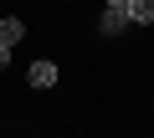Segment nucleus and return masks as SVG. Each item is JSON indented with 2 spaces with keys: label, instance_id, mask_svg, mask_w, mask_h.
Instances as JSON below:
<instances>
[{
  "label": "nucleus",
  "instance_id": "nucleus-1",
  "mask_svg": "<svg viewBox=\"0 0 154 138\" xmlns=\"http://www.w3.org/2000/svg\"><path fill=\"white\" fill-rule=\"evenodd\" d=\"M31 87H36V92L57 87V61H46V56H41V61H31Z\"/></svg>",
  "mask_w": 154,
  "mask_h": 138
},
{
  "label": "nucleus",
  "instance_id": "nucleus-2",
  "mask_svg": "<svg viewBox=\"0 0 154 138\" xmlns=\"http://www.w3.org/2000/svg\"><path fill=\"white\" fill-rule=\"evenodd\" d=\"M21 36H26V21L21 16H0V46H16Z\"/></svg>",
  "mask_w": 154,
  "mask_h": 138
},
{
  "label": "nucleus",
  "instance_id": "nucleus-6",
  "mask_svg": "<svg viewBox=\"0 0 154 138\" xmlns=\"http://www.w3.org/2000/svg\"><path fill=\"white\" fill-rule=\"evenodd\" d=\"M108 5H118V10H123V5H128V0H108Z\"/></svg>",
  "mask_w": 154,
  "mask_h": 138
},
{
  "label": "nucleus",
  "instance_id": "nucleus-5",
  "mask_svg": "<svg viewBox=\"0 0 154 138\" xmlns=\"http://www.w3.org/2000/svg\"><path fill=\"white\" fill-rule=\"evenodd\" d=\"M5 61H11V46H0V72H5Z\"/></svg>",
  "mask_w": 154,
  "mask_h": 138
},
{
  "label": "nucleus",
  "instance_id": "nucleus-3",
  "mask_svg": "<svg viewBox=\"0 0 154 138\" xmlns=\"http://www.w3.org/2000/svg\"><path fill=\"white\" fill-rule=\"evenodd\" d=\"M123 16H128L134 26H154V0H128Z\"/></svg>",
  "mask_w": 154,
  "mask_h": 138
},
{
  "label": "nucleus",
  "instance_id": "nucleus-4",
  "mask_svg": "<svg viewBox=\"0 0 154 138\" xmlns=\"http://www.w3.org/2000/svg\"><path fill=\"white\" fill-rule=\"evenodd\" d=\"M123 26H128V16H123L118 5H108V10H103V21H98V31H103V36H118Z\"/></svg>",
  "mask_w": 154,
  "mask_h": 138
}]
</instances>
